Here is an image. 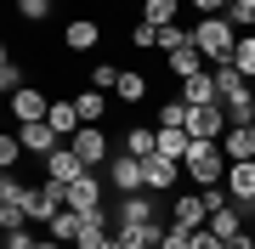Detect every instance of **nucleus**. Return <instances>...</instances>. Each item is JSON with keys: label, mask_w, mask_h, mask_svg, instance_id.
<instances>
[{"label": "nucleus", "mask_w": 255, "mask_h": 249, "mask_svg": "<svg viewBox=\"0 0 255 249\" xmlns=\"http://www.w3.org/2000/svg\"><path fill=\"white\" fill-rule=\"evenodd\" d=\"M187 181L199 187V193H210V187H227V153H221V142H193L187 153Z\"/></svg>", "instance_id": "nucleus-1"}, {"label": "nucleus", "mask_w": 255, "mask_h": 249, "mask_svg": "<svg viewBox=\"0 0 255 249\" xmlns=\"http://www.w3.org/2000/svg\"><path fill=\"white\" fill-rule=\"evenodd\" d=\"M102 175H108V187H114L119 198H130V193H147V165H142V159H130V153H114Z\"/></svg>", "instance_id": "nucleus-2"}, {"label": "nucleus", "mask_w": 255, "mask_h": 249, "mask_svg": "<svg viewBox=\"0 0 255 249\" xmlns=\"http://www.w3.org/2000/svg\"><path fill=\"white\" fill-rule=\"evenodd\" d=\"M68 148L80 153V165H85V170H97V175L108 170V159H114V148H108V130H102V125H85L80 136L68 142Z\"/></svg>", "instance_id": "nucleus-3"}, {"label": "nucleus", "mask_w": 255, "mask_h": 249, "mask_svg": "<svg viewBox=\"0 0 255 249\" xmlns=\"http://www.w3.org/2000/svg\"><path fill=\"white\" fill-rule=\"evenodd\" d=\"M153 221H159V204H153V193H130V198H119V204H114V232L153 227Z\"/></svg>", "instance_id": "nucleus-4"}, {"label": "nucleus", "mask_w": 255, "mask_h": 249, "mask_svg": "<svg viewBox=\"0 0 255 249\" xmlns=\"http://www.w3.org/2000/svg\"><path fill=\"white\" fill-rule=\"evenodd\" d=\"M227 108H221V102H216V108H187V136L193 142H221V136H227Z\"/></svg>", "instance_id": "nucleus-5"}, {"label": "nucleus", "mask_w": 255, "mask_h": 249, "mask_svg": "<svg viewBox=\"0 0 255 249\" xmlns=\"http://www.w3.org/2000/svg\"><path fill=\"white\" fill-rule=\"evenodd\" d=\"M80 175H91V170H85V165H80V153H74L68 142H63V148H57V153L46 159V181H51V187H63V193H68V187L80 181Z\"/></svg>", "instance_id": "nucleus-6"}, {"label": "nucleus", "mask_w": 255, "mask_h": 249, "mask_svg": "<svg viewBox=\"0 0 255 249\" xmlns=\"http://www.w3.org/2000/svg\"><path fill=\"white\" fill-rule=\"evenodd\" d=\"M170 227L204 232V227H210V204H204V193H176V204H170Z\"/></svg>", "instance_id": "nucleus-7"}, {"label": "nucleus", "mask_w": 255, "mask_h": 249, "mask_svg": "<svg viewBox=\"0 0 255 249\" xmlns=\"http://www.w3.org/2000/svg\"><path fill=\"white\" fill-rule=\"evenodd\" d=\"M102 181H108V175H80V181L68 187V210H80V215H102Z\"/></svg>", "instance_id": "nucleus-8"}, {"label": "nucleus", "mask_w": 255, "mask_h": 249, "mask_svg": "<svg viewBox=\"0 0 255 249\" xmlns=\"http://www.w3.org/2000/svg\"><path fill=\"white\" fill-rule=\"evenodd\" d=\"M221 153H227V165H255V125H233L221 136Z\"/></svg>", "instance_id": "nucleus-9"}, {"label": "nucleus", "mask_w": 255, "mask_h": 249, "mask_svg": "<svg viewBox=\"0 0 255 249\" xmlns=\"http://www.w3.org/2000/svg\"><path fill=\"white\" fill-rule=\"evenodd\" d=\"M11 113H17V125H46V113H51V102L34 91V85H23L17 96H11Z\"/></svg>", "instance_id": "nucleus-10"}, {"label": "nucleus", "mask_w": 255, "mask_h": 249, "mask_svg": "<svg viewBox=\"0 0 255 249\" xmlns=\"http://www.w3.org/2000/svg\"><path fill=\"white\" fill-rule=\"evenodd\" d=\"M17 142H23V153H40V159H51L63 148V136H57L51 125H17Z\"/></svg>", "instance_id": "nucleus-11"}, {"label": "nucleus", "mask_w": 255, "mask_h": 249, "mask_svg": "<svg viewBox=\"0 0 255 249\" xmlns=\"http://www.w3.org/2000/svg\"><path fill=\"white\" fill-rule=\"evenodd\" d=\"M182 102H187V108H216V74H210V68H204V74H193V80H182Z\"/></svg>", "instance_id": "nucleus-12"}, {"label": "nucleus", "mask_w": 255, "mask_h": 249, "mask_svg": "<svg viewBox=\"0 0 255 249\" xmlns=\"http://www.w3.org/2000/svg\"><path fill=\"white\" fill-rule=\"evenodd\" d=\"M142 165H147V193H170V187L187 175L182 165H170V159H159V153H153V159H142Z\"/></svg>", "instance_id": "nucleus-13"}, {"label": "nucleus", "mask_w": 255, "mask_h": 249, "mask_svg": "<svg viewBox=\"0 0 255 249\" xmlns=\"http://www.w3.org/2000/svg\"><path fill=\"white\" fill-rule=\"evenodd\" d=\"M210 232H216L221 244H238V238H250V232H244V210H238V204L216 210V215H210Z\"/></svg>", "instance_id": "nucleus-14"}, {"label": "nucleus", "mask_w": 255, "mask_h": 249, "mask_svg": "<svg viewBox=\"0 0 255 249\" xmlns=\"http://www.w3.org/2000/svg\"><path fill=\"white\" fill-rule=\"evenodd\" d=\"M63 46H68V51H97V46H102V28H97L91 17H74V23L63 28Z\"/></svg>", "instance_id": "nucleus-15"}, {"label": "nucleus", "mask_w": 255, "mask_h": 249, "mask_svg": "<svg viewBox=\"0 0 255 249\" xmlns=\"http://www.w3.org/2000/svg\"><path fill=\"white\" fill-rule=\"evenodd\" d=\"M227 198L238 204V210L255 198V165H227Z\"/></svg>", "instance_id": "nucleus-16"}, {"label": "nucleus", "mask_w": 255, "mask_h": 249, "mask_svg": "<svg viewBox=\"0 0 255 249\" xmlns=\"http://www.w3.org/2000/svg\"><path fill=\"white\" fill-rule=\"evenodd\" d=\"M119 153H130V159H153V153H159V130L130 125V130H125V148H119Z\"/></svg>", "instance_id": "nucleus-17"}, {"label": "nucleus", "mask_w": 255, "mask_h": 249, "mask_svg": "<svg viewBox=\"0 0 255 249\" xmlns=\"http://www.w3.org/2000/svg\"><path fill=\"white\" fill-rule=\"evenodd\" d=\"M187 153H193V136H187V130H159V159L187 165Z\"/></svg>", "instance_id": "nucleus-18"}, {"label": "nucleus", "mask_w": 255, "mask_h": 249, "mask_svg": "<svg viewBox=\"0 0 255 249\" xmlns=\"http://www.w3.org/2000/svg\"><path fill=\"white\" fill-rule=\"evenodd\" d=\"M51 238L63 244V249H68V244H80V238H85V215H80V210H63V215L51 221Z\"/></svg>", "instance_id": "nucleus-19"}, {"label": "nucleus", "mask_w": 255, "mask_h": 249, "mask_svg": "<svg viewBox=\"0 0 255 249\" xmlns=\"http://www.w3.org/2000/svg\"><path fill=\"white\" fill-rule=\"evenodd\" d=\"M164 63H170V74H176V80H193V74H204V57H199V46H182L176 57H164Z\"/></svg>", "instance_id": "nucleus-20"}, {"label": "nucleus", "mask_w": 255, "mask_h": 249, "mask_svg": "<svg viewBox=\"0 0 255 249\" xmlns=\"http://www.w3.org/2000/svg\"><path fill=\"white\" fill-rule=\"evenodd\" d=\"M142 11H147V17H142L147 28H176V11H182V6H176V0H147Z\"/></svg>", "instance_id": "nucleus-21"}, {"label": "nucleus", "mask_w": 255, "mask_h": 249, "mask_svg": "<svg viewBox=\"0 0 255 249\" xmlns=\"http://www.w3.org/2000/svg\"><path fill=\"white\" fill-rule=\"evenodd\" d=\"M74 108H80V119H85V125H102V113H108V96H102V91H80V96H74Z\"/></svg>", "instance_id": "nucleus-22"}, {"label": "nucleus", "mask_w": 255, "mask_h": 249, "mask_svg": "<svg viewBox=\"0 0 255 249\" xmlns=\"http://www.w3.org/2000/svg\"><path fill=\"white\" fill-rule=\"evenodd\" d=\"M153 119H159V130H187V102L182 96H176V102H159Z\"/></svg>", "instance_id": "nucleus-23"}, {"label": "nucleus", "mask_w": 255, "mask_h": 249, "mask_svg": "<svg viewBox=\"0 0 255 249\" xmlns=\"http://www.w3.org/2000/svg\"><path fill=\"white\" fill-rule=\"evenodd\" d=\"M233 68L244 80H255V34H238V51H233Z\"/></svg>", "instance_id": "nucleus-24"}, {"label": "nucleus", "mask_w": 255, "mask_h": 249, "mask_svg": "<svg viewBox=\"0 0 255 249\" xmlns=\"http://www.w3.org/2000/svg\"><path fill=\"white\" fill-rule=\"evenodd\" d=\"M182 46H193V28H182V23H176V28H159V51L164 57H176Z\"/></svg>", "instance_id": "nucleus-25"}, {"label": "nucleus", "mask_w": 255, "mask_h": 249, "mask_svg": "<svg viewBox=\"0 0 255 249\" xmlns=\"http://www.w3.org/2000/svg\"><path fill=\"white\" fill-rule=\"evenodd\" d=\"M119 74H125V68L97 63V68H91V91H102V96H108V91H119Z\"/></svg>", "instance_id": "nucleus-26"}, {"label": "nucleus", "mask_w": 255, "mask_h": 249, "mask_svg": "<svg viewBox=\"0 0 255 249\" xmlns=\"http://www.w3.org/2000/svg\"><path fill=\"white\" fill-rule=\"evenodd\" d=\"M114 96H119V102H142V96H147V80L125 68V74H119V91H114Z\"/></svg>", "instance_id": "nucleus-27"}, {"label": "nucleus", "mask_w": 255, "mask_h": 249, "mask_svg": "<svg viewBox=\"0 0 255 249\" xmlns=\"http://www.w3.org/2000/svg\"><path fill=\"white\" fill-rule=\"evenodd\" d=\"M0 91H6V96L23 91V63H17V57H6V63H0Z\"/></svg>", "instance_id": "nucleus-28"}, {"label": "nucleus", "mask_w": 255, "mask_h": 249, "mask_svg": "<svg viewBox=\"0 0 255 249\" xmlns=\"http://www.w3.org/2000/svg\"><path fill=\"white\" fill-rule=\"evenodd\" d=\"M0 227L6 232H28V210L23 204H0Z\"/></svg>", "instance_id": "nucleus-29"}, {"label": "nucleus", "mask_w": 255, "mask_h": 249, "mask_svg": "<svg viewBox=\"0 0 255 249\" xmlns=\"http://www.w3.org/2000/svg\"><path fill=\"white\" fill-rule=\"evenodd\" d=\"M227 23L233 28H255V0H233V6H227Z\"/></svg>", "instance_id": "nucleus-30"}, {"label": "nucleus", "mask_w": 255, "mask_h": 249, "mask_svg": "<svg viewBox=\"0 0 255 249\" xmlns=\"http://www.w3.org/2000/svg\"><path fill=\"white\" fill-rule=\"evenodd\" d=\"M17 159H23V142H17V130H6V136H0V165H6V175H11Z\"/></svg>", "instance_id": "nucleus-31"}, {"label": "nucleus", "mask_w": 255, "mask_h": 249, "mask_svg": "<svg viewBox=\"0 0 255 249\" xmlns=\"http://www.w3.org/2000/svg\"><path fill=\"white\" fill-rule=\"evenodd\" d=\"M130 46H136V51H159V28L136 23V28H130Z\"/></svg>", "instance_id": "nucleus-32"}, {"label": "nucleus", "mask_w": 255, "mask_h": 249, "mask_svg": "<svg viewBox=\"0 0 255 249\" xmlns=\"http://www.w3.org/2000/svg\"><path fill=\"white\" fill-rule=\"evenodd\" d=\"M17 17H23V23H40V17H51V0H23V6H17Z\"/></svg>", "instance_id": "nucleus-33"}, {"label": "nucleus", "mask_w": 255, "mask_h": 249, "mask_svg": "<svg viewBox=\"0 0 255 249\" xmlns=\"http://www.w3.org/2000/svg\"><path fill=\"white\" fill-rule=\"evenodd\" d=\"M164 249H193V232L187 227H170V232H164Z\"/></svg>", "instance_id": "nucleus-34"}, {"label": "nucleus", "mask_w": 255, "mask_h": 249, "mask_svg": "<svg viewBox=\"0 0 255 249\" xmlns=\"http://www.w3.org/2000/svg\"><path fill=\"white\" fill-rule=\"evenodd\" d=\"M193 249H227V244H221V238H216V232H210V227H204V232H193Z\"/></svg>", "instance_id": "nucleus-35"}, {"label": "nucleus", "mask_w": 255, "mask_h": 249, "mask_svg": "<svg viewBox=\"0 0 255 249\" xmlns=\"http://www.w3.org/2000/svg\"><path fill=\"white\" fill-rule=\"evenodd\" d=\"M250 34H255V28H250Z\"/></svg>", "instance_id": "nucleus-36"}]
</instances>
